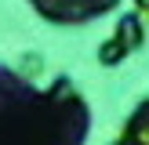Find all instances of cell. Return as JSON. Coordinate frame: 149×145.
<instances>
[{"mask_svg": "<svg viewBox=\"0 0 149 145\" xmlns=\"http://www.w3.org/2000/svg\"><path fill=\"white\" fill-rule=\"evenodd\" d=\"M36 4H40V0H36ZM65 4H69V0H51L47 11H51V14H62ZM106 4H109V0H77V7H80L84 14H87V11H98V7H106Z\"/></svg>", "mask_w": 149, "mask_h": 145, "instance_id": "1", "label": "cell"}]
</instances>
